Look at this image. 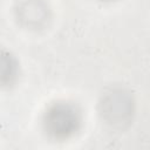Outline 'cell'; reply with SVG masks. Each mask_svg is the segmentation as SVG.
I'll return each instance as SVG.
<instances>
[{
	"instance_id": "cell-3",
	"label": "cell",
	"mask_w": 150,
	"mask_h": 150,
	"mask_svg": "<svg viewBox=\"0 0 150 150\" xmlns=\"http://www.w3.org/2000/svg\"><path fill=\"white\" fill-rule=\"evenodd\" d=\"M49 8L45 0H21L16 8V16L27 27L39 28L46 23Z\"/></svg>"
},
{
	"instance_id": "cell-4",
	"label": "cell",
	"mask_w": 150,
	"mask_h": 150,
	"mask_svg": "<svg viewBox=\"0 0 150 150\" xmlns=\"http://www.w3.org/2000/svg\"><path fill=\"white\" fill-rule=\"evenodd\" d=\"M19 74V63L7 49L0 48V88H8L15 83Z\"/></svg>"
},
{
	"instance_id": "cell-1",
	"label": "cell",
	"mask_w": 150,
	"mask_h": 150,
	"mask_svg": "<svg viewBox=\"0 0 150 150\" xmlns=\"http://www.w3.org/2000/svg\"><path fill=\"white\" fill-rule=\"evenodd\" d=\"M82 112L73 102L56 101L49 104L42 117L46 134L56 141L73 137L81 128Z\"/></svg>"
},
{
	"instance_id": "cell-5",
	"label": "cell",
	"mask_w": 150,
	"mask_h": 150,
	"mask_svg": "<svg viewBox=\"0 0 150 150\" xmlns=\"http://www.w3.org/2000/svg\"><path fill=\"white\" fill-rule=\"evenodd\" d=\"M105 1H110V0H105Z\"/></svg>"
},
{
	"instance_id": "cell-2",
	"label": "cell",
	"mask_w": 150,
	"mask_h": 150,
	"mask_svg": "<svg viewBox=\"0 0 150 150\" xmlns=\"http://www.w3.org/2000/svg\"><path fill=\"white\" fill-rule=\"evenodd\" d=\"M102 112L111 123H123L131 112V98L122 90H112L102 101Z\"/></svg>"
}]
</instances>
